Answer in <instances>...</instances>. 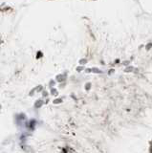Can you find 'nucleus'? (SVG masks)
<instances>
[{"instance_id": "obj_2", "label": "nucleus", "mask_w": 152, "mask_h": 153, "mask_svg": "<svg viewBox=\"0 0 152 153\" xmlns=\"http://www.w3.org/2000/svg\"><path fill=\"white\" fill-rule=\"evenodd\" d=\"M82 69H83V67H80V68H77V71H80V70H82Z\"/></svg>"}, {"instance_id": "obj_1", "label": "nucleus", "mask_w": 152, "mask_h": 153, "mask_svg": "<svg viewBox=\"0 0 152 153\" xmlns=\"http://www.w3.org/2000/svg\"><path fill=\"white\" fill-rule=\"evenodd\" d=\"M86 62H87V60H86V59H83V60H80V64H84V63H86Z\"/></svg>"}]
</instances>
